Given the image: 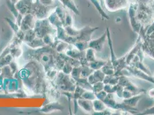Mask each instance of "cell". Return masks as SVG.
Instances as JSON below:
<instances>
[{
    "label": "cell",
    "instance_id": "obj_1",
    "mask_svg": "<svg viewBox=\"0 0 154 115\" xmlns=\"http://www.w3.org/2000/svg\"><path fill=\"white\" fill-rule=\"evenodd\" d=\"M56 86L58 89L68 92H73L75 91L77 86H75L73 78H71L69 74H66L63 72L60 71L55 79Z\"/></svg>",
    "mask_w": 154,
    "mask_h": 115
},
{
    "label": "cell",
    "instance_id": "obj_2",
    "mask_svg": "<svg viewBox=\"0 0 154 115\" xmlns=\"http://www.w3.org/2000/svg\"><path fill=\"white\" fill-rule=\"evenodd\" d=\"M37 19L35 16L31 13H28L24 15L20 24V30L24 32L30 30H33Z\"/></svg>",
    "mask_w": 154,
    "mask_h": 115
},
{
    "label": "cell",
    "instance_id": "obj_3",
    "mask_svg": "<svg viewBox=\"0 0 154 115\" xmlns=\"http://www.w3.org/2000/svg\"><path fill=\"white\" fill-rule=\"evenodd\" d=\"M61 5L66 8L72 11L74 13L79 14V11L74 0H58Z\"/></svg>",
    "mask_w": 154,
    "mask_h": 115
},
{
    "label": "cell",
    "instance_id": "obj_4",
    "mask_svg": "<svg viewBox=\"0 0 154 115\" xmlns=\"http://www.w3.org/2000/svg\"><path fill=\"white\" fill-rule=\"evenodd\" d=\"M105 34L103 35L101 38L98 39L96 40H92L89 44V47L97 51H101L103 48V43L105 41Z\"/></svg>",
    "mask_w": 154,
    "mask_h": 115
},
{
    "label": "cell",
    "instance_id": "obj_5",
    "mask_svg": "<svg viewBox=\"0 0 154 115\" xmlns=\"http://www.w3.org/2000/svg\"><path fill=\"white\" fill-rule=\"evenodd\" d=\"M78 102L79 105H80L81 107L83 108V109H84L86 111H88V112L91 111L92 109V105L91 104H90V102L84 100L83 98L79 99Z\"/></svg>",
    "mask_w": 154,
    "mask_h": 115
},
{
    "label": "cell",
    "instance_id": "obj_6",
    "mask_svg": "<svg viewBox=\"0 0 154 115\" xmlns=\"http://www.w3.org/2000/svg\"><path fill=\"white\" fill-rule=\"evenodd\" d=\"M89 1H90L95 5V7H96L97 9L98 10L99 12L101 13V15L103 16V17H104L105 18L108 19V16L106 15V14H104V13H103V9H102V8H101V5L99 4L97 0H89Z\"/></svg>",
    "mask_w": 154,
    "mask_h": 115
},
{
    "label": "cell",
    "instance_id": "obj_7",
    "mask_svg": "<svg viewBox=\"0 0 154 115\" xmlns=\"http://www.w3.org/2000/svg\"><path fill=\"white\" fill-rule=\"evenodd\" d=\"M55 0H39V2L47 7H52L55 4Z\"/></svg>",
    "mask_w": 154,
    "mask_h": 115
},
{
    "label": "cell",
    "instance_id": "obj_8",
    "mask_svg": "<svg viewBox=\"0 0 154 115\" xmlns=\"http://www.w3.org/2000/svg\"><path fill=\"white\" fill-rule=\"evenodd\" d=\"M12 3H13V4H17L18 2H19V0H9Z\"/></svg>",
    "mask_w": 154,
    "mask_h": 115
}]
</instances>
